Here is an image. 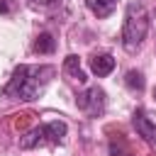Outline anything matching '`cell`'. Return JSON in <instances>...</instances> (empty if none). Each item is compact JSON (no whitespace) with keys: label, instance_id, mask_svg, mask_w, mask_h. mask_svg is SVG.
Listing matches in <instances>:
<instances>
[{"label":"cell","instance_id":"6da1fadb","mask_svg":"<svg viewBox=\"0 0 156 156\" xmlns=\"http://www.w3.org/2000/svg\"><path fill=\"white\" fill-rule=\"evenodd\" d=\"M56 73L54 66H27V63H20L15 71H12V78L10 83L5 85V98H12V100H37L44 90V85L51 80V76Z\"/></svg>","mask_w":156,"mask_h":156},{"label":"cell","instance_id":"7a4b0ae2","mask_svg":"<svg viewBox=\"0 0 156 156\" xmlns=\"http://www.w3.org/2000/svg\"><path fill=\"white\" fill-rule=\"evenodd\" d=\"M149 32V12L144 10V5L139 0H132L127 5V15H124V27H122V46L134 54L141 41L146 39Z\"/></svg>","mask_w":156,"mask_h":156},{"label":"cell","instance_id":"3957f363","mask_svg":"<svg viewBox=\"0 0 156 156\" xmlns=\"http://www.w3.org/2000/svg\"><path fill=\"white\" fill-rule=\"evenodd\" d=\"M68 127L66 122L61 119H54V122H44L34 129H29L22 139H20V149H34V146H41V144H61L63 136H66Z\"/></svg>","mask_w":156,"mask_h":156},{"label":"cell","instance_id":"277c9868","mask_svg":"<svg viewBox=\"0 0 156 156\" xmlns=\"http://www.w3.org/2000/svg\"><path fill=\"white\" fill-rule=\"evenodd\" d=\"M76 105H78V110H80L83 115H88V117H98V115H102L105 107H107V95H105L102 88L90 85L88 90H83V93L76 95Z\"/></svg>","mask_w":156,"mask_h":156},{"label":"cell","instance_id":"5b68a950","mask_svg":"<svg viewBox=\"0 0 156 156\" xmlns=\"http://www.w3.org/2000/svg\"><path fill=\"white\" fill-rule=\"evenodd\" d=\"M132 124H134L136 134H139L144 141L156 144V124L146 117V112H144V110H134V115H132Z\"/></svg>","mask_w":156,"mask_h":156},{"label":"cell","instance_id":"8992f818","mask_svg":"<svg viewBox=\"0 0 156 156\" xmlns=\"http://www.w3.org/2000/svg\"><path fill=\"white\" fill-rule=\"evenodd\" d=\"M112 68H115V58H112L110 54H95V56L90 58V71H93L98 78L110 76Z\"/></svg>","mask_w":156,"mask_h":156},{"label":"cell","instance_id":"52a82bcc","mask_svg":"<svg viewBox=\"0 0 156 156\" xmlns=\"http://www.w3.org/2000/svg\"><path fill=\"white\" fill-rule=\"evenodd\" d=\"M117 2H119V0H88V7H90V12H93L95 17L105 20V17H110V15L115 12Z\"/></svg>","mask_w":156,"mask_h":156},{"label":"cell","instance_id":"ba28073f","mask_svg":"<svg viewBox=\"0 0 156 156\" xmlns=\"http://www.w3.org/2000/svg\"><path fill=\"white\" fill-rule=\"evenodd\" d=\"M63 71H66L68 76H73L78 83H85V80H88V78H85V73H83V68H80V61H78V56H76V54L66 56V61H63Z\"/></svg>","mask_w":156,"mask_h":156},{"label":"cell","instance_id":"9c48e42d","mask_svg":"<svg viewBox=\"0 0 156 156\" xmlns=\"http://www.w3.org/2000/svg\"><path fill=\"white\" fill-rule=\"evenodd\" d=\"M54 49H56L54 37H51L49 32H41V34L37 37V41H34V51H37V54H51Z\"/></svg>","mask_w":156,"mask_h":156},{"label":"cell","instance_id":"30bf717a","mask_svg":"<svg viewBox=\"0 0 156 156\" xmlns=\"http://www.w3.org/2000/svg\"><path fill=\"white\" fill-rule=\"evenodd\" d=\"M124 83H127V88H132V90H144V76H141V71H127V76H124Z\"/></svg>","mask_w":156,"mask_h":156},{"label":"cell","instance_id":"8fae6325","mask_svg":"<svg viewBox=\"0 0 156 156\" xmlns=\"http://www.w3.org/2000/svg\"><path fill=\"white\" fill-rule=\"evenodd\" d=\"M110 156H132V151H129V146H127V141L117 134V139H112L110 141Z\"/></svg>","mask_w":156,"mask_h":156},{"label":"cell","instance_id":"7c38bea8","mask_svg":"<svg viewBox=\"0 0 156 156\" xmlns=\"http://www.w3.org/2000/svg\"><path fill=\"white\" fill-rule=\"evenodd\" d=\"M61 0H29V5L32 7H37V10H51V7H56Z\"/></svg>","mask_w":156,"mask_h":156},{"label":"cell","instance_id":"4fadbf2b","mask_svg":"<svg viewBox=\"0 0 156 156\" xmlns=\"http://www.w3.org/2000/svg\"><path fill=\"white\" fill-rule=\"evenodd\" d=\"M12 7H15L12 0H0V12H12Z\"/></svg>","mask_w":156,"mask_h":156},{"label":"cell","instance_id":"5bb4252c","mask_svg":"<svg viewBox=\"0 0 156 156\" xmlns=\"http://www.w3.org/2000/svg\"><path fill=\"white\" fill-rule=\"evenodd\" d=\"M154 98H156V90H154Z\"/></svg>","mask_w":156,"mask_h":156}]
</instances>
